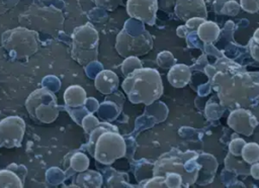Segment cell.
<instances>
[{
	"label": "cell",
	"mask_w": 259,
	"mask_h": 188,
	"mask_svg": "<svg viewBox=\"0 0 259 188\" xmlns=\"http://www.w3.org/2000/svg\"><path fill=\"white\" fill-rule=\"evenodd\" d=\"M72 39V57L76 61L80 64H86L95 59L98 34L90 24L76 28Z\"/></svg>",
	"instance_id": "cell-1"
},
{
	"label": "cell",
	"mask_w": 259,
	"mask_h": 188,
	"mask_svg": "<svg viewBox=\"0 0 259 188\" xmlns=\"http://www.w3.org/2000/svg\"><path fill=\"white\" fill-rule=\"evenodd\" d=\"M36 33L26 28H17L4 33L3 46L16 58L28 57L37 50Z\"/></svg>",
	"instance_id": "cell-2"
},
{
	"label": "cell",
	"mask_w": 259,
	"mask_h": 188,
	"mask_svg": "<svg viewBox=\"0 0 259 188\" xmlns=\"http://www.w3.org/2000/svg\"><path fill=\"white\" fill-rule=\"evenodd\" d=\"M25 131V122L19 116H8L0 121V145L19 147Z\"/></svg>",
	"instance_id": "cell-3"
},
{
	"label": "cell",
	"mask_w": 259,
	"mask_h": 188,
	"mask_svg": "<svg viewBox=\"0 0 259 188\" xmlns=\"http://www.w3.org/2000/svg\"><path fill=\"white\" fill-rule=\"evenodd\" d=\"M121 138L112 132L100 133L95 145L94 157L97 161L108 164L119 156V144Z\"/></svg>",
	"instance_id": "cell-4"
},
{
	"label": "cell",
	"mask_w": 259,
	"mask_h": 188,
	"mask_svg": "<svg viewBox=\"0 0 259 188\" xmlns=\"http://www.w3.org/2000/svg\"><path fill=\"white\" fill-rule=\"evenodd\" d=\"M157 8L156 0H128L127 10L132 16L149 20L154 17Z\"/></svg>",
	"instance_id": "cell-5"
},
{
	"label": "cell",
	"mask_w": 259,
	"mask_h": 188,
	"mask_svg": "<svg viewBox=\"0 0 259 188\" xmlns=\"http://www.w3.org/2000/svg\"><path fill=\"white\" fill-rule=\"evenodd\" d=\"M176 13L186 20L189 16H205V8L202 0H178Z\"/></svg>",
	"instance_id": "cell-6"
},
{
	"label": "cell",
	"mask_w": 259,
	"mask_h": 188,
	"mask_svg": "<svg viewBox=\"0 0 259 188\" xmlns=\"http://www.w3.org/2000/svg\"><path fill=\"white\" fill-rule=\"evenodd\" d=\"M59 114V109L56 103V98L40 102L33 110V116H35L41 122H52Z\"/></svg>",
	"instance_id": "cell-7"
},
{
	"label": "cell",
	"mask_w": 259,
	"mask_h": 188,
	"mask_svg": "<svg viewBox=\"0 0 259 188\" xmlns=\"http://www.w3.org/2000/svg\"><path fill=\"white\" fill-rule=\"evenodd\" d=\"M64 101L67 106H70L73 108L79 107L83 105L86 101V92L82 87L78 85L70 86L65 91Z\"/></svg>",
	"instance_id": "cell-8"
},
{
	"label": "cell",
	"mask_w": 259,
	"mask_h": 188,
	"mask_svg": "<svg viewBox=\"0 0 259 188\" xmlns=\"http://www.w3.org/2000/svg\"><path fill=\"white\" fill-rule=\"evenodd\" d=\"M53 98H55V96L45 88L35 90L28 96V98L25 102V106L27 108L28 113L31 116H33V110L36 107V105H38L40 102H44V101H47V100H50Z\"/></svg>",
	"instance_id": "cell-9"
},
{
	"label": "cell",
	"mask_w": 259,
	"mask_h": 188,
	"mask_svg": "<svg viewBox=\"0 0 259 188\" xmlns=\"http://www.w3.org/2000/svg\"><path fill=\"white\" fill-rule=\"evenodd\" d=\"M117 79L115 75L109 71H102L95 80L96 88L102 93H109L114 88Z\"/></svg>",
	"instance_id": "cell-10"
},
{
	"label": "cell",
	"mask_w": 259,
	"mask_h": 188,
	"mask_svg": "<svg viewBox=\"0 0 259 188\" xmlns=\"http://www.w3.org/2000/svg\"><path fill=\"white\" fill-rule=\"evenodd\" d=\"M22 186L21 178L14 171L8 168L0 171V188H21Z\"/></svg>",
	"instance_id": "cell-11"
},
{
	"label": "cell",
	"mask_w": 259,
	"mask_h": 188,
	"mask_svg": "<svg viewBox=\"0 0 259 188\" xmlns=\"http://www.w3.org/2000/svg\"><path fill=\"white\" fill-rule=\"evenodd\" d=\"M88 165H89V160L87 156L82 153L75 154L71 159V167L75 171H78V172L84 171L87 169Z\"/></svg>",
	"instance_id": "cell-12"
},
{
	"label": "cell",
	"mask_w": 259,
	"mask_h": 188,
	"mask_svg": "<svg viewBox=\"0 0 259 188\" xmlns=\"http://www.w3.org/2000/svg\"><path fill=\"white\" fill-rule=\"evenodd\" d=\"M242 7L248 12H256L259 9V0H241Z\"/></svg>",
	"instance_id": "cell-13"
}]
</instances>
